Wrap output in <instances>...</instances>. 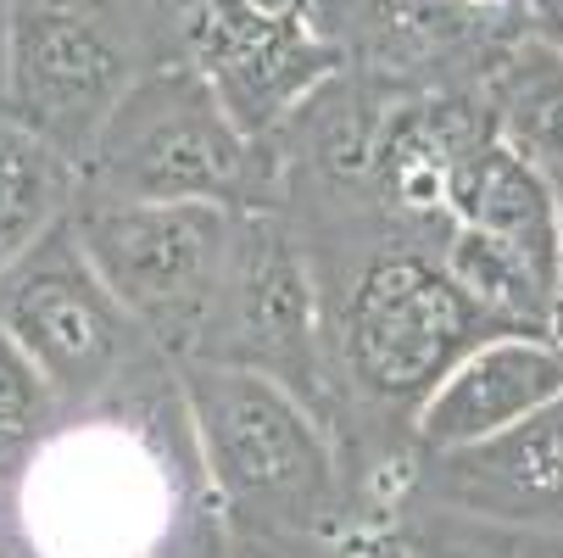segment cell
I'll use <instances>...</instances> for the list:
<instances>
[{
    "label": "cell",
    "instance_id": "obj_6",
    "mask_svg": "<svg viewBox=\"0 0 563 558\" xmlns=\"http://www.w3.org/2000/svg\"><path fill=\"white\" fill-rule=\"evenodd\" d=\"M0 330L45 374L67 414L96 408L174 358L134 325V313L96 274L73 218L0 280Z\"/></svg>",
    "mask_w": 563,
    "mask_h": 558
},
{
    "label": "cell",
    "instance_id": "obj_14",
    "mask_svg": "<svg viewBox=\"0 0 563 558\" xmlns=\"http://www.w3.org/2000/svg\"><path fill=\"white\" fill-rule=\"evenodd\" d=\"M390 525L401 547H408V558H519V530L457 514V508L401 503Z\"/></svg>",
    "mask_w": 563,
    "mask_h": 558
},
{
    "label": "cell",
    "instance_id": "obj_1",
    "mask_svg": "<svg viewBox=\"0 0 563 558\" xmlns=\"http://www.w3.org/2000/svg\"><path fill=\"white\" fill-rule=\"evenodd\" d=\"M223 541L179 363L62 414L0 474V558H218Z\"/></svg>",
    "mask_w": 563,
    "mask_h": 558
},
{
    "label": "cell",
    "instance_id": "obj_10",
    "mask_svg": "<svg viewBox=\"0 0 563 558\" xmlns=\"http://www.w3.org/2000/svg\"><path fill=\"white\" fill-rule=\"evenodd\" d=\"M446 212L463 229L497 234V241L519 247L541 269L563 274V218H558V190L552 174L519 156L497 129H486L452 168L446 185Z\"/></svg>",
    "mask_w": 563,
    "mask_h": 558
},
{
    "label": "cell",
    "instance_id": "obj_20",
    "mask_svg": "<svg viewBox=\"0 0 563 558\" xmlns=\"http://www.w3.org/2000/svg\"><path fill=\"white\" fill-rule=\"evenodd\" d=\"M547 341L563 352V280H558V291H552V318H547Z\"/></svg>",
    "mask_w": 563,
    "mask_h": 558
},
{
    "label": "cell",
    "instance_id": "obj_15",
    "mask_svg": "<svg viewBox=\"0 0 563 558\" xmlns=\"http://www.w3.org/2000/svg\"><path fill=\"white\" fill-rule=\"evenodd\" d=\"M357 536H285V530H229L218 558H357Z\"/></svg>",
    "mask_w": 563,
    "mask_h": 558
},
{
    "label": "cell",
    "instance_id": "obj_13",
    "mask_svg": "<svg viewBox=\"0 0 563 558\" xmlns=\"http://www.w3.org/2000/svg\"><path fill=\"white\" fill-rule=\"evenodd\" d=\"M62 403L45 385V374L18 352V341L0 330V474H12L56 425H62Z\"/></svg>",
    "mask_w": 563,
    "mask_h": 558
},
{
    "label": "cell",
    "instance_id": "obj_22",
    "mask_svg": "<svg viewBox=\"0 0 563 558\" xmlns=\"http://www.w3.org/2000/svg\"><path fill=\"white\" fill-rule=\"evenodd\" d=\"M552 190H558V218H563V174H552Z\"/></svg>",
    "mask_w": 563,
    "mask_h": 558
},
{
    "label": "cell",
    "instance_id": "obj_3",
    "mask_svg": "<svg viewBox=\"0 0 563 558\" xmlns=\"http://www.w3.org/2000/svg\"><path fill=\"white\" fill-rule=\"evenodd\" d=\"M78 201L279 207V156L229 118L212 78L179 51L123 96L90 156L78 163Z\"/></svg>",
    "mask_w": 563,
    "mask_h": 558
},
{
    "label": "cell",
    "instance_id": "obj_11",
    "mask_svg": "<svg viewBox=\"0 0 563 558\" xmlns=\"http://www.w3.org/2000/svg\"><path fill=\"white\" fill-rule=\"evenodd\" d=\"M78 212V163L0 107V280Z\"/></svg>",
    "mask_w": 563,
    "mask_h": 558
},
{
    "label": "cell",
    "instance_id": "obj_19",
    "mask_svg": "<svg viewBox=\"0 0 563 558\" xmlns=\"http://www.w3.org/2000/svg\"><path fill=\"white\" fill-rule=\"evenodd\" d=\"M519 558H563V536H519Z\"/></svg>",
    "mask_w": 563,
    "mask_h": 558
},
{
    "label": "cell",
    "instance_id": "obj_17",
    "mask_svg": "<svg viewBox=\"0 0 563 558\" xmlns=\"http://www.w3.org/2000/svg\"><path fill=\"white\" fill-rule=\"evenodd\" d=\"M357 558H408V547H401L396 525H374V530H357Z\"/></svg>",
    "mask_w": 563,
    "mask_h": 558
},
{
    "label": "cell",
    "instance_id": "obj_4",
    "mask_svg": "<svg viewBox=\"0 0 563 558\" xmlns=\"http://www.w3.org/2000/svg\"><path fill=\"white\" fill-rule=\"evenodd\" d=\"M168 56L179 34L145 0H7V112L73 163Z\"/></svg>",
    "mask_w": 563,
    "mask_h": 558
},
{
    "label": "cell",
    "instance_id": "obj_21",
    "mask_svg": "<svg viewBox=\"0 0 563 558\" xmlns=\"http://www.w3.org/2000/svg\"><path fill=\"white\" fill-rule=\"evenodd\" d=\"M0 107H7V0H0Z\"/></svg>",
    "mask_w": 563,
    "mask_h": 558
},
{
    "label": "cell",
    "instance_id": "obj_7",
    "mask_svg": "<svg viewBox=\"0 0 563 558\" xmlns=\"http://www.w3.org/2000/svg\"><path fill=\"white\" fill-rule=\"evenodd\" d=\"M196 363L257 369L279 380L285 391H296L330 425L335 380H330L324 291H318V274L296 223L279 207H240L223 296H218L212 330Z\"/></svg>",
    "mask_w": 563,
    "mask_h": 558
},
{
    "label": "cell",
    "instance_id": "obj_16",
    "mask_svg": "<svg viewBox=\"0 0 563 558\" xmlns=\"http://www.w3.org/2000/svg\"><path fill=\"white\" fill-rule=\"evenodd\" d=\"M525 12V29L536 40H547L552 51H563V0H519Z\"/></svg>",
    "mask_w": 563,
    "mask_h": 558
},
{
    "label": "cell",
    "instance_id": "obj_18",
    "mask_svg": "<svg viewBox=\"0 0 563 558\" xmlns=\"http://www.w3.org/2000/svg\"><path fill=\"white\" fill-rule=\"evenodd\" d=\"M145 7H151L156 18H163V23H168L174 34H185V23H190V18H196L201 7H207V0H145Z\"/></svg>",
    "mask_w": 563,
    "mask_h": 558
},
{
    "label": "cell",
    "instance_id": "obj_2",
    "mask_svg": "<svg viewBox=\"0 0 563 558\" xmlns=\"http://www.w3.org/2000/svg\"><path fill=\"white\" fill-rule=\"evenodd\" d=\"M207 486L229 530L357 536L335 430L296 391L234 363H179Z\"/></svg>",
    "mask_w": 563,
    "mask_h": 558
},
{
    "label": "cell",
    "instance_id": "obj_12",
    "mask_svg": "<svg viewBox=\"0 0 563 558\" xmlns=\"http://www.w3.org/2000/svg\"><path fill=\"white\" fill-rule=\"evenodd\" d=\"M486 107L497 134L519 156L547 174H563V51L525 29L486 78Z\"/></svg>",
    "mask_w": 563,
    "mask_h": 558
},
{
    "label": "cell",
    "instance_id": "obj_9",
    "mask_svg": "<svg viewBox=\"0 0 563 558\" xmlns=\"http://www.w3.org/2000/svg\"><path fill=\"white\" fill-rule=\"evenodd\" d=\"M563 396V352L547 336H497L474 347L419 408V452L479 447Z\"/></svg>",
    "mask_w": 563,
    "mask_h": 558
},
{
    "label": "cell",
    "instance_id": "obj_8",
    "mask_svg": "<svg viewBox=\"0 0 563 558\" xmlns=\"http://www.w3.org/2000/svg\"><path fill=\"white\" fill-rule=\"evenodd\" d=\"M408 503L457 508L519 536H563V396L479 447L419 452Z\"/></svg>",
    "mask_w": 563,
    "mask_h": 558
},
{
    "label": "cell",
    "instance_id": "obj_5",
    "mask_svg": "<svg viewBox=\"0 0 563 558\" xmlns=\"http://www.w3.org/2000/svg\"><path fill=\"white\" fill-rule=\"evenodd\" d=\"M78 247L96 274L134 313V325L174 363H196L223 296L240 207L218 201H151V207H101L78 201Z\"/></svg>",
    "mask_w": 563,
    "mask_h": 558
}]
</instances>
